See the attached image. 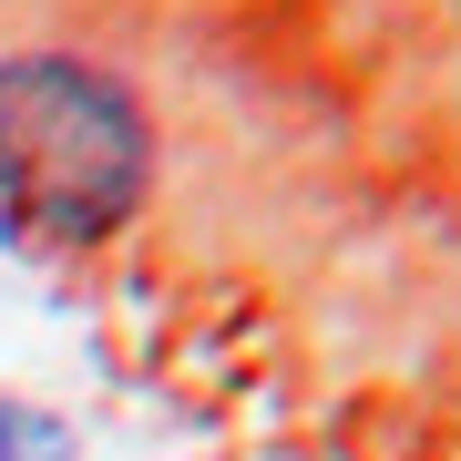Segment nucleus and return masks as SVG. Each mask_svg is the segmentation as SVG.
Segmentation results:
<instances>
[{
	"mask_svg": "<svg viewBox=\"0 0 461 461\" xmlns=\"http://www.w3.org/2000/svg\"><path fill=\"white\" fill-rule=\"evenodd\" d=\"M144 113L113 72L21 51L0 62V215L32 236H113L144 205Z\"/></svg>",
	"mask_w": 461,
	"mask_h": 461,
	"instance_id": "f257e3e1",
	"label": "nucleus"
},
{
	"mask_svg": "<svg viewBox=\"0 0 461 461\" xmlns=\"http://www.w3.org/2000/svg\"><path fill=\"white\" fill-rule=\"evenodd\" d=\"M0 461H83V451H72V430L51 420V411H32V400H0Z\"/></svg>",
	"mask_w": 461,
	"mask_h": 461,
	"instance_id": "f03ea898",
	"label": "nucleus"
}]
</instances>
